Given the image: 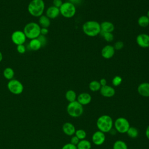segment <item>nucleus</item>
<instances>
[{
    "label": "nucleus",
    "mask_w": 149,
    "mask_h": 149,
    "mask_svg": "<svg viewBox=\"0 0 149 149\" xmlns=\"http://www.w3.org/2000/svg\"><path fill=\"white\" fill-rule=\"evenodd\" d=\"M38 24L41 27L48 28L51 24L50 19H49L46 15H41L38 19Z\"/></svg>",
    "instance_id": "nucleus-19"
},
{
    "label": "nucleus",
    "mask_w": 149,
    "mask_h": 149,
    "mask_svg": "<svg viewBox=\"0 0 149 149\" xmlns=\"http://www.w3.org/2000/svg\"><path fill=\"white\" fill-rule=\"evenodd\" d=\"M16 50H17V51L19 54H24V53H25V52H26V47H25L23 44H21V45H17Z\"/></svg>",
    "instance_id": "nucleus-32"
},
{
    "label": "nucleus",
    "mask_w": 149,
    "mask_h": 149,
    "mask_svg": "<svg viewBox=\"0 0 149 149\" xmlns=\"http://www.w3.org/2000/svg\"><path fill=\"white\" fill-rule=\"evenodd\" d=\"M137 92L142 97H149V83H140L137 87Z\"/></svg>",
    "instance_id": "nucleus-15"
},
{
    "label": "nucleus",
    "mask_w": 149,
    "mask_h": 149,
    "mask_svg": "<svg viewBox=\"0 0 149 149\" xmlns=\"http://www.w3.org/2000/svg\"><path fill=\"white\" fill-rule=\"evenodd\" d=\"M113 149H128V147L125 141L118 140L113 143Z\"/></svg>",
    "instance_id": "nucleus-26"
},
{
    "label": "nucleus",
    "mask_w": 149,
    "mask_h": 149,
    "mask_svg": "<svg viewBox=\"0 0 149 149\" xmlns=\"http://www.w3.org/2000/svg\"><path fill=\"white\" fill-rule=\"evenodd\" d=\"M3 75L4 77L9 80L13 79L14 75H15V72L14 70L9 67L6 68L3 72Z\"/></svg>",
    "instance_id": "nucleus-24"
},
{
    "label": "nucleus",
    "mask_w": 149,
    "mask_h": 149,
    "mask_svg": "<svg viewBox=\"0 0 149 149\" xmlns=\"http://www.w3.org/2000/svg\"><path fill=\"white\" fill-rule=\"evenodd\" d=\"M79 141H80V140H79V139H78V138H77L75 135H74V136H72V137H71L70 143L71 144H73V145L77 146V144L79 143Z\"/></svg>",
    "instance_id": "nucleus-35"
},
{
    "label": "nucleus",
    "mask_w": 149,
    "mask_h": 149,
    "mask_svg": "<svg viewBox=\"0 0 149 149\" xmlns=\"http://www.w3.org/2000/svg\"><path fill=\"white\" fill-rule=\"evenodd\" d=\"M2 59H3V55H2V52L0 51V62L2 61Z\"/></svg>",
    "instance_id": "nucleus-41"
},
{
    "label": "nucleus",
    "mask_w": 149,
    "mask_h": 149,
    "mask_svg": "<svg viewBox=\"0 0 149 149\" xmlns=\"http://www.w3.org/2000/svg\"><path fill=\"white\" fill-rule=\"evenodd\" d=\"M130 126L128 120L123 117L118 118L114 122L115 129L120 133H126Z\"/></svg>",
    "instance_id": "nucleus-7"
},
{
    "label": "nucleus",
    "mask_w": 149,
    "mask_h": 149,
    "mask_svg": "<svg viewBox=\"0 0 149 149\" xmlns=\"http://www.w3.org/2000/svg\"><path fill=\"white\" fill-rule=\"evenodd\" d=\"M100 84L101 86H105L107 85V80L105 79V78H102L100 79V80L99 81Z\"/></svg>",
    "instance_id": "nucleus-38"
},
{
    "label": "nucleus",
    "mask_w": 149,
    "mask_h": 149,
    "mask_svg": "<svg viewBox=\"0 0 149 149\" xmlns=\"http://www.w3.org/2000/svg\"><path fill=\"white\" fill-rule=\"evenodd\" d=\"M126 133H127V136L129 137H130V138L134 139V138H136L138 136L139 131H138V129L136 127H133H133L130 126V127L127 130Z\"/></svg>",
    "instance_id": "nucleus-27"
},
{
    "label": "nucleus",
    "mask_w": 149,
    "mask_h": 149,
    "mask_svg": "<svg viewBox=\"0 0 149 149\" xmlns=\"http://www.w3.org/2000/svg\"><path fill=\"white\" fill-rule=\"evenodd\" d=\"M115 52V49L113 46L111 45H105L101 49V56L106 59H109L112 58Z\"/></svg>",
    "instance_id": "nucleus-12"
},
{
    "label": "nucleus",
    "mask_w": 149,
    "mask_h": 149,
    "mask_svg": "<svg viewBox=\"0 0 149 149\" xmlns=\"http://www.w3.org/2000/svg\"><path fill=\"white\" fill-rule=\"evenodd\" d=\"M92 141L96 146L102 145L105 141V133L100 130L95 132L92 135Z\"/></svg>",
    "instance_id": "nucleus-11"
},
{
    "label": "nucleus",
    "mask_w": 149,
    "mask_h": 149,
    "mask_svg": "<svg viewBox=\"0 0 149 149\" xmlns=\"http://www.w3.org/2000/svg\"><path fill=\"white\" fill-rule=\"evenodd\" d=\"M59 15V8H58L53 5L48 7L45 12V15L50 19H55L58 17Z\"/></svg>",
    "instance_id": "nucleus-16"
},
{
    "label": "nucleus",
    "mask_w": 149,
    "mask_h": 149,
    "mask_svg": "<svg viewBox=\"0 0 149 149\" xmlns=\"http://www.w3.org/2000/svg\"><path fill=\"white\" fill-rule=\"evenodd\" d=\"M62 130L67 136H72L75 133L76 128L72 123L66 122L62 126Z\"/></svg>",
    "instance_id": "nucleus-17"
},
{
    "label": "nucleus",
    "mask_w": 149,
    "mask_h": 149,
    "mask_svg": "<svg viewBox=\"0 0 149 149\" xmlns=\"http://www.w3.org/2000/svg\"><path fill=\"white\" fill-rule=\"evenodd\" d=\"M96 125L98 130L105 133L109 132L112 130L113 126V122L109 115H103L97 119Z\"/></svg>",
    "instance_id": "nucleus-2"
},
{
    "label": "nucleus",
    "mask_w": 149,
    "mask_h": 149,
    "mask_svg": "<svg viewBox=\"0 0 149 149\" xmlns=\"http://www.w3.org/2000/svg\"><path fill=\"white\" fill-rule=\"evenodd\" d=\"M137 23L141 27H146L149 26V18L146 15H142L139 17Z\"/></svg>",
    "instance_id": "nucleus-23"
},
{
    "label": "nucleus",
    "mask_w": 149,
    "mask_h": 149,
    "mask_svg": "<svg viewBox=\"0 0 149 149\" xmlns=\"http://www.w3.org/2000/svg\"><path fill=\"white\" fill-rule=\"evenodd\" d=\"M101 31L107 33H113L115 30L114 24L109 21H104L100 23Z\"/></svg>",
    "instance_id": "nucleus-18"
},
{
    "label": "nucleus",
    "mask_w": 149,
    "mask_h": 149,
    "mask_svg": "<svg viewBox=\"0 0 149 149\" xmlns=\"http://www.w3.org/2000/svg\"><path fill=\"white\" fill-rule=\"evenodd\" d=\"M45 9V3L43 0H31L27 7L29 13L34 17L42 15Z\"/></svg>",
    "instance_id": "nucleus-3"
},
{
    "label": "nucleus",
    "mask_w": 149,
    "mask_h": 149,
    "mask_svg": "<svg viewBox=\"0 0 149 149\" xmlns=\"http://www.w3.org/2000/svg\"><path fill=\"white\" fill-rule=\"evenodd\" d=\"M146 16L149 18V10L147 11V15H146Z\"/></svg>",
    "instance_id": "nucleus-42"
},
{
    "label": "nucleus",
    "mask_w": 149,
    "mask_h": 149,
    "mask_svg": "<svg viewBox=\"0 0 149 149\" xmlns=\"http://www.w3.org/2000/svg\"><path fill=\"white\" fill-rule=\"evenodd\" d=\"M38 40L40 41L41 45H42V46H44L46 44H47V38L45 37V36H43V35H41L40 34L38 37H37Z\"/></svg>",
    "instance_id": "nucleus-33"
},
{
    "label": "nucleus",
    "mask_w": 149,
    "mask_h": 149,
    "mask_svg": "<svg viewBox=\"0 0 149 149\" xmlns=\"http://www.w3.org/2000/svg\"><path fill=\"white\" fill-rule=\"evenodd\" d=\"M123 47H124V43L121 41H116L113 45V47L115 50H120L123 48Z\"/></svg>",
    "instance_id": "nucleus-31"
},
{
    "label": "nucleus",
    "mask_w": 149,
    "mask_h": 149,
    "mask_svg": "<svg viewBox=\"0 0 149 149\" xmlns=\"http://www.w3.org/2000/svg\"><path fill=\"white\" fill-rule=\"evenodd\" d=\"M62 149H77V146L71 144L70 143L65 144L62 148Z\"/></svg>",
    "instance_id": "nucleus-34"
},
{
    "label": "nucleus",
    "mask_w": 149,
    "mask_h": 149,
    "mask_svg": "<svg viewBox=\"0 0 149 149\" xmlns=\"http://www.w3.org/2000/svg\"><path fill=\"white\" fill-rule=\"evenodd\" d=\"M74 135L80 140H83V139H85L86 136H87V133H86V132L83 130V129H77V130H76V132H75V133H74Z\"/></svg>",
    "instance_id": "nucleus-29"
},
{
    "label": "nucleus",
    "mask_w": 149,
    "mask_h": 149,
    "mask_svg": "<svg viewBox=\"0 0 149 149\" xmlns=\"http://www.w3.org/2000/svg\"><path fill=\"white\" fill-rule=\"evenodd\" d=\"M122 82V78L120 76H115L112 80V84L115 87H118Z\"/></svg>",
    "instance_id": "nucleus-30"
},
{
    "label": "nucleus",
    "mask_w": 149,
    "mask_h": 149,
    "mask_svg": "<svg viewBox=\"0 0 149 149\" xmlns=\"http://www.w3.org/2000/svg\"><path fill=\"white\" fill-rule=\"evenodd\" d=\"M91 99L92 97L89 93H81L77 95L76 101L83 106L89 104L91 101Z\"/></svg>",
    "instance_id": "nucleus-14"
},
{
    "label": "nucleus",
    "mask_w": 149,
    "mask_h": 149,
    "mask_svg": "<svg viewBox=\"0 0 149 149\" xmlns=\"http://www.w3.org/2000/svg\"><path fill=\"white\" fill-rule=\"evenodd\" d=\"M100 92L103 97L106 98L112 97L115 94V88L107 84L104 86H101L100 90Z\"/></svg>",
    "instance_id": "nucleus-13"
},
{
    "label": "nucleus",
    "mask_w": 149,
    "mask_h": 149,
    "mask_svg": "<svg viewBox=\"0 0 149 149\" xmlns=\"http://www.w3.org/2000/svg\"><path fill=\"white\" fill-rule=\"evenodd\" d=\"M77 97L76 92L73 90H69L65 93V98L69 102L76 101Z\"/></svg>",
    "instance_id": "nucleus-22"
},
{
    "label": "nucleus",
    "mask_w": 149,
    "mask_h": 149,
    "mask_svg": "<svg viewBox=\"0 0 149 149\" xmlns=\"http://www.w3.org/2000/svg\"><path fill=\"white\" fill-rule=\"evenodd\" d=\"M69 2H70L72 3H73L74 5H75L76 3H78L79 2H80V0H69Z\"/></svg>",
    "instance_id": "nucleus-40"
},
{
    "label": "nucleus",
    "mask_w": 149,
    "mask_h": 149,
    "mask_svg": "<svg viewBox=\"0 0 149 149\" xmlns=\"http://www.w3.org/2000/svg\"><path fill=\"white\" fill-rule=\"evenodd\" d=\"M66 111L69 116L73 118H78L83 113V107L78 101L69 102L67 106Z\"/></svg>",
    "instance_id": "nucleus-6"
},
{
    "label": "nucleus",
    "mask_w": 149,
    "mask_h": 149,
    "mask_svg": "<svg viewBox=\"0 0 149 149\" xmlns=\"http://www.w3.org/2000/svg\"><path fill=\"white\" fill-rule=\"evenodd\" d=\"M101 87V86L99 81H97V80H93L91 82H90L88 84V88L90 90H91L93 92L100 91Z\"/></svg>",
    "instance_id": "nucleus-25"
},
{
    "label": "nucleus",
    "mask_w": 149,
    "mask_h": 149,
    "mask_svg": "<svg viewBox=\"0 0 149 149\" xmlns=\"http://www.w3.org/2000/svg\"><path fill=\"white\" fill-rule=\"evenodd\" d=\"M48 32H49V30H48V28L41 27V30H40V34L43 35V36H46L47 34H48Z\"/></svg>",
    "instance_id": "nucleus-37"
},
{
    "label": "nucleus",
    "mask_w": 149,
    "mask_h": 149,
    "mask_svg": "<svg viewBox=\"0 0 149 149\" xmlns=\"http://www.w3.org/2000/svg\"><path fill=\"white\" fill-rule=\"evenodd\" d=\"M60 14L64 17L70 19L73 17L76 12L75 5L70 2H65L59 8Z\"/></svg>",
    "instance_id": "nucleus-5"
},
{
    "label": "nucleus",
    "mask_w": 149,
    "mask_h": 149,
    "mask_svg": "<svg viewBox=\"0 0 149 149\" xmlns=\"http://www.w3.org/2000/svg\"><path fill=\"white\" fill-rule=\"evenodd\" d=\"M41 27L36 22H29L23 29V32L26 38L32 40L37 38L40 35Z\"/></svg>",
    "instance_id": "nucleus-4"
},
{
    "label": "nucleus",
    "mask_w": 149,
    "mask_h": 149,
    "mask_svg": "<svg viewBox=\"0 0 149 149\" xmlns=\"http://www.w3.org/2000/svg\"><path fill=\"white\" fill-rule=\"evenodd\" d=\"M29 47L32 51H38L42 47V45L37 38L30 40L29 43Z\"/></svg>",
    "instance_id": "nucleus-20"
},
{
    "label": "nucleus",
    "mask_w": 149,
    "mask_h": 149,
    "mask_svg": "<svg viewBox=\"0 0 149 149\" xmlns=\"http://www.w3.org/2000/svg\"><path fill=\"white\" fill-rule=\"evenodd\" d=\"M26 38L23 31L16 30L11 34V40L13 43L16 45L24 44Z\"/></svg>",
    "instance_id": "nucleus-9"
},
{
    "label": "nucleus",
    "mask_w": 149,
    "mask_h": 149,
    "mask_svg": "<svg viewBox=\"0 0 149 149\" xmlns=\"http://www.w3.org/2000/svg\"><path fill=\"white\" fill-rule=\"evenodd\" d=\"M137 45L144 48L149 47V35L146 33L139 34L136 37Z\"/></svg>",
    "instance_id": "nucleus-10"
},
{
    "label": "nucleus",
    "mask_w": 149,
    "mask_h": 149,
    "mask_svg": "<svg viewBox=\"0 0 149 149\" xmlns=\"http://www.w3.org/2000/svg\"><path fill=\"white\" fill-rule=\"evenodd\" d=\"M7 87L10 93L15 95L20 94L22 93L24 89L23 84L18 80L13 79L8 81Z\"/></svg>",
    "instance_id": "nucleus-8"
},
{
    "label": "nucleus",
    "mask_w": 149,
    "mask_h": 149,
    "mask_svg": "<svg viewBox=\"0 0 149 149\" xmlns=\"http://www.w3.org/2000/svg\"><path fill=\"white\" fill-rule=\"evenodd\" d=\"M84 33L90 37H94L99 35L101 33L100 23L95 20H88L82 26Z\"/></svg>",
    "instance_id": "nucleus-1"
},
{
    "label": "nucleus",
    "mask_w": 149,
    "mask_h": 149,
    "mask_svg": "<svg viewBox=\"0 0 149 149\" xmlns=\"http://www.w3.org/2000/svg\"><path fill=\"white\" fill-rule=\"evenodd\" d=\"M76 146L77 149H91V143L90 141L83 139L80 140Z\"/></svg>",
    "instance_id": "nucleus-21"
},
{
    "label": "nucleus",
    "mask_w": 149,
    "mask_h": 149,
    "mask_svg": "<svg viewBox=\"0 0 149 149\" xmlns=\"http://www.w3.org/2000/svg\"><path fill=\"white\" fill-rule=\"evenodd\" d=\"M145 134H146V137L149 140V125L146 128V132H145Z\"/></svg>",
    "instance_id": "nucleus-39"
},
{
    "label": "nucleus",
    "mask_w": 149,
    "mask_h": 149,
    "mask_svg": "<svg viewBox=\"0 0 149 149\" xmlns=\"http://www.w3.org/2000/svg\"><path fill=\"white\" fill-rule=\"evenodd\" d=\"M100 34L101 35V36L107 42H112L114 39V36L112 33H107L101 31Z\"/></svg>",
    "instance_id": "nucleus-28"
},
{
    "label": "nucleus",
    "mask_w": 149,
    "mask_h": 149,
    "mask_svg": "<svg viewBox=\"0 0 149 149\" xmlns=\"http://www.w3.org/2000/svg\"><path fill=\"white\" fill-rule=\"evenodd\" d=\"M52 3H53V6H54L58 8H59L62 6V5L63 2H62V0H54Z\"/></svg>",
    "instance_id": "nucleus-36"
}]
</instances>
